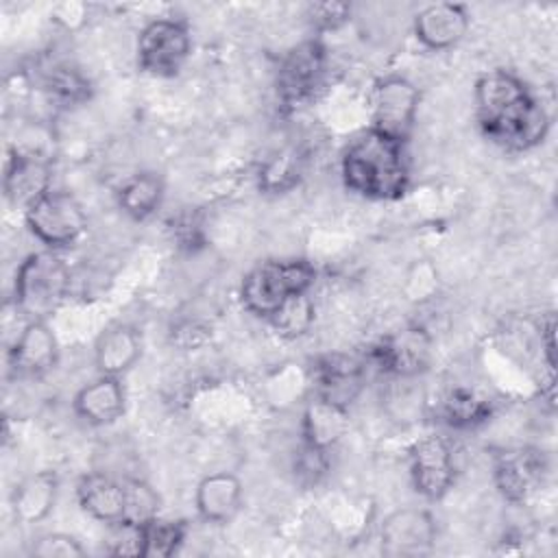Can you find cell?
Returning a JSON list of instances; mask_svg holds the SVG:
<instances>
[{"label": "cell", "mask_w": 558, "mask_h": 558, "mask_svg": "<svg viewBox=\"0 0 558 558\" xmlns=\"http://www.w3.org/2000/svg\"><path fill=\"white\" fill-rule=\"evenodd\" d=\"M187 536L185 521H172L155 517L144 523V538H146V556L144 558H170L179 551Z\"/></svg>", "instance_id": "484cf974"}, {"label": "cell", "mask_w": 558, "mask_h": 558, "mask_svg": "<svg viewBox=\"0 0 558 558\" xmlns=\"http://www.w3.org/2000/svg\"><path fill=\"white\" fill-rule=\"evenodd\" d=\"M24 220L31 235L50 251L76 244L87 229L83 205L70 192L59 190H48L31 203L24 209Z\"/></svg>", "instance_id": "8992f818"}, {"label": "cell", "mask_w": 558, "mask_h": 558, "mask_svg": "<svg viewBox=\"0 0 558 558\" xmlns=\"http://www.w3.org/2000/svg\"><path fill=\"white\" fill-rule=\"evenodd\" d=\"M52 181V159L33 148H11L4 163V196L15 207H28L44 196Z\"/></svg>", "instance_id": "5bb4252c"}, {"label": "cell", "mask_w": 558, "mask_h": 558, "mask_svg": "<svg viewBox=\"0 0 558 558\" xmlns=\"http://www.w3.org/2000/svg\"><path fill=\"white\" fill-rule=\"evenodd\" d=\"M475 120L486 140L508 153H525L545 142L549 116L530 87L508 70H488L475 81Z\"/></svg>", "instance_id": "6da1fadb"}, {"label": "cell", "mask_w": 558, "mask_h": 558, "mask_svg": "<svg viewBox=\"0 0 558 558\" xmlns=\"http://www.w3.org/2000/svg\"><path fill=\"white\" fill-rule=\"evenodd\" d=\"M471 24L469 11L458 2H436L423 7L412 22L414 37L427 50L440 52L453 48L466 35Z\"/></svg>", "instance_id": "9a60e30c"}, {"label": "cell", "mask_w": 558, "mask_h": 558, "mask_svg": "<svg viewBox=\"0 0 558 558\" xmlns=\"http://www.w3.org/2000/svg\"><path fill=\"white\" fill-rule=\"evenodd\" d=\"M70 268L50 248L26 255L13 281V303L15 312L31 320H48L70 294Z\"/></svg>", "instance_id": "3957f363"}, {"label": "cell", "mask_w": 558, "mask_h": 558, "mask_svg": "<svg viewBox=\"0 0 558 558\" xmlns=\"http://www.w3.org/2000/svg\"><path fill=\"white\" fill-rule=\"evenodd\" d=\"M296 172H299V168H296V161H292V157H277L264 168L259 183H262V187L272 190V192L286 190L296 181V177H299Z\"/></svg>", "instance_id": "1f68e13d"}, {"label": "cell", "mask_w": 558, "mask_h": 558, "mask_svg": "<svg viewBox=\"0 0 558 558\" xmlns=\"http://www.w3.org/2000/svg\"><path fill=\"white\" fill-rule=\"evenodd\" d=\"M268 320L279 336L299 338L307 333L314 323V303L307 294H296L288 299Z\"/></svg>", "instance_id": "4316f807"}, {"label": "cell", "mask_w": 558, "mask_h": 558, "mask_svg": "<svg viewBox=\"0 0 558 558\" xmlns=\"http://www.w3.org/2000/svg\"><path fill=\"white\" fill-rule=\"evenodd\" d=\"M31 556H37V558H78V556H85V549L74 536L61 534V532H50V534L39 536L33 543Z\"/></svg>", "instance_id": "f1b7e54d"}, {"label": "cell", "mask_w": 558, "mask_h": 558, "mask_svg": "<svg viewBox=\"0 0 558 558\" xmlns=\"http://www.w3.org/2000/svg\"><path fill=\"white\" fill-rule=\"evenodd\" d=\"M44 92L50 100L63 107L83 105L92 96V85L81 70L70 63H52L44 72Z\"/></svg>", "instance_id": "d4e9b609"}, {"label": "cell", "mask_w": 558, "mask_h": 558, "mask_svg": "<svg viewBox=\"0 0 558 558\" xmlns=\"http://www.w3.org/2000/svg\"><path fill=\"white\" fill-rule=\"evenodd\" d=\"M347 412L314 397L303 414V442L327 449L344 434Z\"/></svg>", "instance_id": "cb8c5ba5"}, {"label": "cell", "mask_w": 558, "mask_h": 558, "mask_svg": "<svg viewBox=\"0 0 558 558\" xmlns=\"http://www.w3.org/2000/svg\"><path fill=\"white\" fill-rule=\"evenodd\" d=\"M547 475L545 453L534 447L504 449L493 460V482L510 504L527 501Z\"/></svg>", "instance_id": "30bf717a"}, {"label": "cell", "mask_w": 558, "mask_h": 558, "mask_svg": "<svg viewBox=\"0 0 558 558\" xmlns=\"http://www.w3.org/2000/svg\"><path fill=\"white\" fill-rule=\"evenodd\" d=\"M351 17V4L347 2H318L310 7V20L316 31H336Z\"/></svg>", "instance_id": "4dcf8cb0"}, {"label": "cell", "mask_w": 558, "mask_h": 558, "mask_svg": "<svg viewBox=\"0 0 558 558\" xmlns=\"http://www.w3.org/2000/svg\"><path fill=\"white\" fill-rule=\"evenodd\" d=\"M421 92L418 87L399 74H388L379 78L371 94V126L408 142L416 113H418Z\"/></svg>", "instance_id": "ba28073f"}, {"label": "cell", "mask_w": 558, "mask_h": 558, "mask_svg": "<svg viewBox=\"0 0 558 558\" xmlns=\"http://www.w3.org/2000/svg\"><path fill=\"white\" fill-rule=\"evenodd\" d=\"M316 281V268L307 259H268L251 268L240 283L244 310L270 318L288 299L307 294Z\"/></svg>", "instance_id": "277c9868"}, {"label": "cell", "mask_w": 558, "mask_h": 558, "mask_svg": "<svg viewBox=\"0 0 558 558\" xmlns=\"http://www.w3.org/2000/svg\"><path fill=\"white\" fill-rule=\"evenodd\" d=\"M436 543L434 517L423 508L390 512L379 530V547L390 558H416L429 554Z\"/></svg>", "instance_id": "7c38bea8"}, {"label": "cell", "mask_w": 558, "mask_h": 558, "mask_svg": "<svg viewBox=\"0 0 558 558\" xmlns=\"http://www.w3.org/2000/svg\"><path fill=\"white\" fill-rule=\"evenodd\" d=\"M57 493H59V477L52 471H37L24 477L11 495V510L15 521L24 525L44 521L54 508Z\"/></svg>", "instance_id": "44dd1931"}, {"label": "cell", "mask_w": 558, "mask_h": 558, "mask_svg": "<svg viewBox=\"0 0 558 558\" xmlns=\"http://www.w3.org/2000/svg\"><path fill=\"white\" fill-rule=\"evenodd\" d=\"M192 35L179 20L157 17L148 22L137 37V65L150 76H174L187 61Z\"/></svg>", "instance_id": "52a82bcc"}, {"label": "cell", "mask_w": 558, "mask_h": 558, "mask_svg": "<svg viewBox=\"0 0 558 558\" xmlns=\"http://www.w3.org/2000/svg\"><path fill=\"white\" fill-rule=\"evenodd\" d=\"M76 499L81 508L100 523L126 521L129 512V482L126 477H111L107 473H87L76 484Z\"/></svg>", "instance_id": "e0dca14e"}, {"label": "cell", "mask_w": 558, "mask_h": 558, "mask_svg": "<svg viewBox=\"0 0 558 558\" xmlns=\"http://www.w3.org/2000/svg\"><path fill=\"white\" fill-rule=\"evenodd\" d=\"M59 360V342L48 320L24 323L13 347L9 349V366L20 377H41L54 368Z\"/></svg>", "instance_id": "2e32d148"}, {"label": "cell", "mask_w": 558, "mask_h": 558, "mask_svg": "<svg viewBox=\"0 0 558 558\" xmlns=\"http://www.w3.org/2000/svg\"><path fill=\"white\" fill-rule=\"evenodd\" d=\"M368 360L386 375L416 377L432 360V338L423 327L405 325L379 338L371 347Z\"/></svg>", "instance_id": "9c48e42d"}, {"label": "cell", "mask_w": 558, "mask_h": 558, "mask_svg": "<svg viewBox=\"0 0 558 558\" xmlns=\"http://www.w3.org/2000/svg\"><path fill=\"white\" fill-rule=\"evenodd\" d=\"M327 469H329L327 449L303 442L294 460V473L299 475V480L305 484H316L327 473Z\"/></svg>", "instance_id": "f546056e"}, {"label": "cell", "mask_w": 558, "mask_h": 558, "mask_svg": "<svg viewBox=\"0 0 558 558\" xmlns=\"http://www.w3.org/2000/svg\"><path fill=\"white\" fill-rule=\"evenodd\" d=\"M142 355V338L131 325L105 329L94 344V362L100 375L122 377Z\"/></svg>", "instance_id": "ffe728a7"}, {"label": "cell", "mask_w": 558, "mask_h": 558, "mask_svg": "<svg viewBox=\"0 0 558 558\" xmlns=\"http://www.w3.org/2000/svg\"><path fill=\"white\" fill-rule=\"evenodd\" d=\"M74 414L89 425H111L116 423L126 408L124 386L120 377L100 375L98 379L85 384L72 401Z\"/></svg>", "instance_id": "d6986e66"}, {"label": "cell", "mask_w": 558, "mask_h": 558, "mask_svg": "<svg viewBox=\"0 0 558 558\" xmlns=\"http://www.w3.org/2000/svg\"><path fill=\"white\" fill-rule=\"evenodd\" d=\"M166 196L163 179L157 172L131 174L118 187V205L133 220H146L153 216Z\"/></svg>", "instance_id": "7402d4cb"}, {"label": "cell", "mask_w": 558, "mask_h": 558, "mask_svg": "<svg viewBox=\"0 0 558 558\" xmlns=\"http://www.w3.org/2000/svg\"><path fill=\"white\" fill-rule=\"evenodd\" d=\"M340 172L347 190L362 198L399 201L410 185L405 142L368 126L342 150Z\"/></svg>", "instance_id": "7a4b0ae2"}, {"label": "cell", "mask_w": 558, "mask_h": 558, "mask_svg": "<svg viewBox=\"0 0 558 558\" xmlns=\"http://www.w3.org/2000/svg\"><path fill=\"white\" fill-rule=\"evenodd\" d=\"M196 512L214 525L231 523L242 508V482L227 471L205 475L194 493Z\"/></svg>", "instance_id": "ac0fdd59"}, {"label": "cell", "mask_w": 558, "mask_h": 558, "mask_svg": "<svg viewBox=\"0 0 558 558\" xmlns=\"http://www.w3.org/2000/svg\"><path fill=\"white\" fill-rule=\"evenodd\" d=\"M493 414V403L488 397L473 388L456 386L440 401V416L447 425L458 429L477 427Z\"/></svg>", "instance_id": "603a6c76"}, {"label": "cell", "mask_w": 558, "mask_h": 558, "mask_svg": "<svg viewBox=\"0 0 558 558\" xmlns=\"http://www.w3.org/2000/svg\"><path fill=\"white\" fill-rule=\"evenodd\" d=\"M314 397L349 410L366 379L364 364L349 353H325L314 362Z\"/></svg>", "instance_id": "4fadbf2b"}, {"label": "cell", "mask_w": 558, "mask_h": 558, "mask_svg": "<svg viewBox=\"0 0 558 558\" xmlns=\"http://www.w3.org/2000/svg\"><path fill=\"white\" fill-rule=\"evenodd\" d=\"M327 48L320 39H305L290 48L279 61L275 89L281 107L294 111L310 105L325 85Z\"/></svg>", "instance_id": "5b68a950"}, {"label": "cell", "mask_w": 558, "mask_h": 558, "mask_svg": "<svg viewBox=\"0 0 558 558\" xmlns=\"http://www.w3.org/2000/svg\"><path fill=\"white\" fill-rule=\"evenodd\" d=\"M105 551L109 556H131L144 558L146 556V538H144V523L118 521L109 525V538L105 541Z\"/></svg>", "instance_id": "83f0119b"}, {"label": "cell", "mask_w": 558, "mask_h": 558, "mask_svg": "<svg viewBox=\"0 0 558 558\" xmlns=\"http://www.w3.org/2000/svg\"><path fill=\"white\" fill-rule=\"evenodd\" d=\"M410 477L414 490L429 499H442L456 480V464L449 442L442 436H423L410 449Z\"/></svg>", "instance_id": "8fae6325"}]
</instances>
